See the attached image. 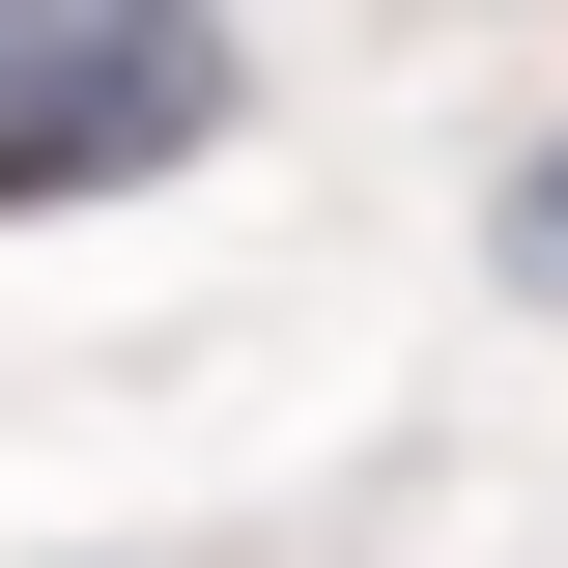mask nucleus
Instances as JSON below:
<instances>
[{
	"label": "nucleus",
	"instance_id": "f03ea898",
	"mask_svg": "<svg viewBox=\"0 0 568 568\" xmlns=\"http://www.w3.org/2000/svg\"><path fill=\"white\" fill-rule=\"evenodd\" d=\"M511 284H540V313H568V142H540V171H511Z\"/></svg>",
	"mask_w": 568,
	"mask_h": 568
},
{
	"label": "nucleus",
	"instance_id": "f257e3e1",
	"mask_svg": "<svg viewBox=\"0 0 568 568\" xmlns=\"http://www.w3.org/2000/svg\"><path fill=\"white\" fill-rule=\"evenodd\" d=\"M227 85H256V58H227V0H0V227L200 171Z\"/></svg>",
	"mask_w": 568,
	"mask_h": 568
}]
</instances>
